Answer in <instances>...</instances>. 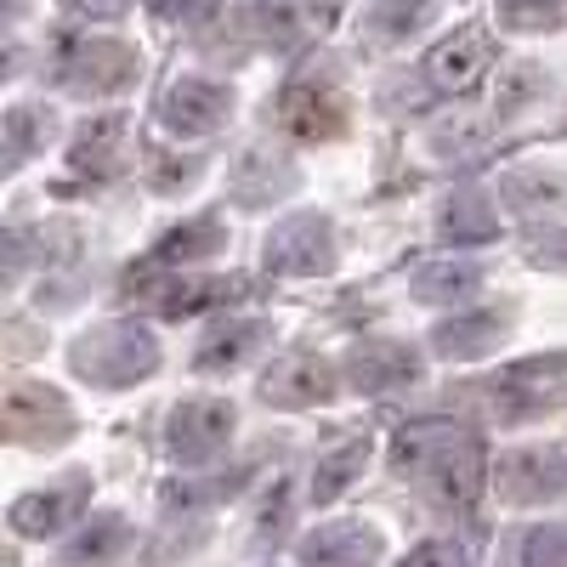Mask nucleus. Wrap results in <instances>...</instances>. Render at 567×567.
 <instances>
[{
  "mask_svg": "<svg viewBox=\"0 0 567 567\" xmlns=\"http://www.w3.org/2000/svg\"><path fill=\"white\" fill-rule=\"evenodd\" d=\"M499 199L523 216H561L567 210V159L511 165L505 182H499Z\"/></svg>",
  "mask_w": 567,
  "mask_h": 567,
  "instance_id": "obj_22",
  "label": "nucleus"
},
{
  "mask_svg": "<svg viewBox=\"0 0 567 567\" xmlns=\"http://www.w3.org/2000/svg\"><path fill=\"white\" fill-rule=\"evenodd\" d=\"M69 7H74V12H85V18H120V12L131 7V0H69Z\"/></svg>",
  "mask_w": 567,
  "mask_h": 567,
  "instance_id": "obj_37",
  "label": "nucleus"
},
{
  "mask_svg": "<svg viewBox=\"0 0 567 567\" xmlns=\"http://www.w3.org/2000/svg\"><path fill=\"white\" fill-rule=\"evenodd\" d=\"M505 567H567V523H528L505 545Z\"/></svg>",
  "mask_w": 567,
  "mask_h": 567,
  "instance_id": "obj_30",
  "label": "nucleus"
},
{
  "mask_svg": "<svg viewBox=\"0 0 567 567\" xmlns=\"http://www.w3.org/2000/svg\"><path fill=\"white\" fill-rule=\"evenodd\" d=\"M131 523L120 511H97V516H85V523L63 539L58 550V567H114L125 550H131Z\"/></svg>",
  "mask_w": 567,
  "mask_h": 567,
  "instance_id": "obj_24",
  "label": "nucleus"
},
{
  "mask_svg": "<svg viewBox=\"0 0 567 567\" xmlns=\"http://www.w3.org/2000/svg\"><path fill=\"white\" fill-rule=\"evenodd\" d=\"M381 556H386V534L374 523H358V516L318 523L312 534L296 539V561L301 567H374Z\"/></svg>",
  "mask_w": 567,
  "mask_h": 567,
  "instance_id": "obj_17",
  "label": "nucleus"
},
{
  "mask_svg": "<svg viewBox=\"0 0 567 567\" xmlns=\"http://www.w3.org/2000/svg\"><path fill=\"white\" fill-rule=\"evenodd\" d=\"M494 58H499V45H494L488 23H460L454 34H443L432 52H425L420 74L437 97H471V91L488 80Z\"/></svg>",
  "mask_w": 567,
  "mask_h": 567,
  "instance_id": "obj_10",
  "label": "nucleus"
},
{
  "mask_svg": "<svg viewBox=\"0 0 567 567\" xmlns=\"http://www.w3.org/2000/svg\"><path fill=\"white\" fill-rule=\"evenodd\" d=\"M233 432H239V409L227 398H182L171 414H165V454L182 465V471H205L227 454Z\"/></svg>",
  "mask_w": 567,
  "mask_h": 567,
  "instance_id": "obj_5",
  "label": "nucleus"
},
{
  "mask_svg": "<svg viewBox=\"0 0 567 567\" xmlns=\"http://www.w3.org/2000/svg\"><path fill=\"white\" fill-rule=\"evenodd\" d=\"M483 290V267L471 256H443V261H425L414 278H409V296L425 301V307H465L471 296Z\"/></svg>",
  "mask_w": 567,
  "mask_h": 567,
  "instance_id": "obj_26",
  "label": "nucleus"
},
{
  "mask_svg": "<svg viewBox=\"0 0 567 567\" xmlns=\"http://www.w3.org/2000/svg\"><path fill=\"white\" fill-rule=\"evenodd\" d=\"M437 23V0H369V12L358 23L363 52H392V45L414 40Z\"/></svg>",
  "mask_w": 567,
  "mask_h": 567,
  "instance_id": "obj_23",
  "label": "nucleus"
},
{
  "mask_svg": "<svg viewBox=\"0 0 567 567\" xmlns=\"http://www.w3.org/2000/svg\"><path fill=\"white\" fill-rule=\"evenodd\" d=\"M261 267L272 278H329L341 267V233L336 216L323 210H296L272 221V233L261 239Z\"/></svg>",
  "mask_w": 567,
  "mask_h": 567,
  "instance_id": "obj_3",
  "label": "nucleus"
},
{
  "mask_svg": "<svg viewBox=\"0 0 567 567\" xmlns=\"http://www.w3.org/2000/svg\"><path fill=\"white\" fill-rule=\"evenodd\" d=\"M403 567H471V550L454 545V539H420L403 556Z\"/></svg>",
  "mask_w": 567,
  "mask_h": 567,
  "instance_id": "obj_35",
  "label": "nucleus"
},
{
  "mask_svg": "<svg viewBox=\"0 0 567 567\" xmlns=\"http://www.w3.org/2000/svg\"><path fill=\"white\" fill-rule=\"evenodd\" d=\"M290 523H296V483H290V477H272V483H267V494L256 499L250 539L267 550V545H278L284 534H290Z\"/></svg>",
  "mask_w": 567,
  "mask_h": 567,
  "instance_id": "obj_31",
  "label": "nucleus"
},
{
  "mask_svg": "<svg viewBox=\"0 0 567 567\" xmlns=\"http://www.w3.org/2000/svg\"><path fill=\"white\" fill-rule=\"evenodd\" d=\"M341 374L358 398H392V392H409L420 386L425 374V352L409 347V341H358L347 358H341Z\"/></svg>",
  "mask_w": 567,
  "mask_h": 567,
  "instance_id": "obj_13",
  "label": "nucleus"
},
{
  "mask_svg": "<svg viewBox=\"0 0 567 567\" xmlns=\"http://www.w3.org/2000/svg\"><path fill=\"white\" fill-rule=\"evenodd\" d=\"M296 187H301V171L284 159V154L261 148V142L227 165V199L245 205V210H272L278 199H290Z\"/></svg>",
  "mask_w": 567,
  "mask_h": 567,
  "instance_id": "obj_19",
  "label": "nucleus"
},
{
  "mask_svg": "<svg viewBox=\"0 0 567 567\" xmlns=\"http://www.w3.org/2000/svg\"><path fill=\"white\" fill-rule=\"evenodd\" d=\"M159 341L148 323L136 318H114V323H97L69 347V369L80 374L85 386L97 392H125V386H142L159 374Z\"/></svg>",
  "mask_w": 567,
  "mask_h": 567,
  "instance_id": "obj_2",
  "label": "nucleus"
},
{
  "mask_svg": "<svg viewBox=\"0 0 567 567\" xmlns=\"http://www.w3.org/2000/svg\"><path fill=\"white\" fill-rule=\"evenodd\" d=\"M142 74V58L125 40L109 34H80L69 40V52L58 58V80L63 91H80V97H109V91H125Z\"/></svg>",
  "mask_w": 567,
  "mask_h": 567,
  "instance_id": "obj_11",
  "label": "nucleus"
},
{
  "mask_svg": "<svg viewBox=\"0 0 567 567\" xmlns=\"http://www.w3.org/2000/svg\"><path fill=\"white\" fill-rule=\"evenodd\" d=\"M392 477L414 483L437 511L471 516L494 477L483 437L460 420H409L403 432L392 437Z\"/></svg>",
  "mask_w": 567,
  "mask_h": 567,
  "instance_id": "obj_1",
  "label": "nucleus"
},
{
  "mask_svg": "<svg viewBox=\"0 0 567 567\" xmlns=\"http://www.w3.org/2000/svg\"><path fill=\"white\" fill-rule=\"evenodd\" d=\"M511 329H516V318L505 307H460V312L432 323L425 347H432L437 358H449V363H471V358L499 352L511 341Z\"/></svg>",
  "mask_w": 567,
  "mask_h": 567,
  "instance_id": "obj_16",
  "label": "nucleus"
},
{
  "mask_svg": "<svg viewBox=\"0 0 567 567\" xmlns=\"http://www.w3.org/2000/svg\"><path fill=\"white\" fill-rule=\"evenodd\" d=\"M221 250H227V221L221 216H187L182 227L154 239V250L142 256V272H194L199 261H216Z\"/></svg>",
  "mask_w": 567,
  "mask_h": 567,
  "instance_id": "obj_21",
  "label": "nucleus"
},
{
  "mask_svg": "<svg viewBox=\"0 0 567 567\" xmlns=\"http://www.w3.org/2000/svg\"><path fill=\"white\" fill-rule=\"evenodd\" d=\"M52 109L45 103H12L7 109V125H0V165L7 171H23L45 142H52Z\"/></svg>",
  "mask_w": 567,
  "mask_h": 567,
  "instance_id": "obj_29",
  "label": "nucleus"
},
{
  "mask_svg": "<svg viewBox=\"0 0 567 567\" xmlns=\"http://www.w3.org/2000/svg\"><path fill=\"white\" fill-rule=\"evenodd\" d=\"M347 386V374L341 363H329L323 352H284L261 369V403L267 409H284V414H301V409H323V403H336Z\"/></svg>",
  "mask_w": 567,
  "mask_h": 567,
  "instance_id": "obj_9",
  "label": "nucleus"
},
{
  "mask_svg": "<svg viewBox=\"0 0 567 567\" xmlns=\"http://www.w3.org/2000/svg\"><path fill=\"white\" fill-rule=\"evenodd\" d=\"M336 7H318V0H245V34H256V45L267 52H296L301 40L323 34Z\"/></svg>",
  "mask_w": 567,
  "mask_h": 567,
  "instance_id": "obj_18",
  "label": "nucleus"
},
{
  "mask_svg": "<svg viewBox=\"0 0 567 567\" xmlns=\"http://www.w3.org/2000/svg\"><path fill=\"white\" fill-rule=\"evenodd\" d=\"M142 7H148L154 23H165L176 34H199L221 18V0H142Z\"/></svg>",
  "mask_w": 567,
  "mask_h": 567,
  "instance_id": "obj_33",
  "label": "nucleus"
},
{
  "mask_svg": "<svg viewBox=\"0 0 567 567\" xmlns=\"http://www.w3.org/2000/svg\"><path fill=\"white\" fill-rule=\"evenodd\" d=\"M278 125L296 142H336L352 125V103L336 74H296L278 91Z\"/></svg>",
  "mask_w": 567,
  "mask_h": 567,
  "instance_id": "obj_6",
  "label": "nucleus"
},
{
  "mask_svg": "<svg viewBox=\"0 0 567 567\" xmlns=\"http://www.w3.org/2000/svg\"><path fill=\"white\" fill-rule=\"evenodd\" d=\"M494 23L511 34H556L567 23V0H494Z\"/></svg>",
  "mask_w": 567,
  "mask_h": 567,
  "instance_id": "obj_32",
  "label": "nucleus"
},
{
  "mask_svg": "<svg viewBox=\"0 0 567 567\" xmlns=\"http://www.w3.org/2000/svg\"><path fill=\"white\" fill-rule=\"evenodd\" d=\"M125 114L120 109H109V114H91L80 131H74V142H69V171L80 176V182H103L109 171H114V159H120V148H125Z\"/></svg>",
  "mask_w": 567,
  "mask_h": 567,
  "instance_id": "obj_25",
  "label": "nucleus"
},
{
  "mask_svg": "<svg viewBox=\"0 0 567 567\" xmlns=\"http://www.w3.org/2000/svg\"><path fill=\"white\" fill-rule=\"evenodd\" d=\"M227 114H233V85L205 80V74L171 80V91L159 97V125H165V136H176V142H205V136H216V131L227 125Z\"/></svg>",
  "mask_w": 567,
  "mask_h": 567,
  "instance_id": "obj_12",
  "label": "nucleus"
},
{
  "mask_svg": "<svg viewBox=\"0 0 567 567\" xmlns=\"http://www.w3.org/2000/svg\"><path fill=\"white\" fill-rule=\"evenodd\" d=\"M369 454H374L369 432H352V437H341L336 449H323V454H318V465H312L307 499H312V505H336V499H341V494H347V488L363 477Z\"/></svg>",
  "mask_w": 567,
  "mask_h": 567,
  "instance_id": "obj_27",
  "label": "nucleus"
},
{
  "mask_svg": "<svg viewBox=\"0 0 567 567\" xmlns=\"http://www.w3.org/2000/svg\"><path fill=\"white\" fill-rule=\"evenodd\" d=\"M0 414H7V437L23 443V449H52V443H63L74 432L69 398L58 386H45V381H12Z\"/></svg>",
  "mask_w": 567,
  "mask_h": 567,
  "instance_id": "obj_14",
  "label": "nucleus"
},
{
  "mask_svg": "<svg viewBox=\"0 0 567 567\" xmlns=\"http://www.w3.org/2000/svg\"><path fill=\"white\" fill-rule=\"evenodd\" d=\"M477 392L488 398V409L499 420H534L545 409H567V347L505 363L494 381H483Z\"/></svg>",
  "mask_w": 567,
  "mask_h": 567,
  "instance_id": "obj_4",
  "label": "nucleus"
},
{
  "mask_svg": "<svg viewBox=\"0 0 567 567\" xmlns=\"http://www.w3.org/2000/svg\"><path fill=\"white\" fill-rule=\"evenodd\" d=\"M85 505H91V471H63V477L18 494L7 523L23 539H69L85 523Z\"/></svg>",
  "mask_w": 567,
  "mask_h": 567,
  "instance_id": "obj_7",
  "label": "nucleus"
},
{
  "mask_svg": "<svg viewBox=\"0 0 567 567\" xmlns=\"http://www.w3.org/2000/svg\"><path fill=\"white\" fill-rule=\"evenodd\" d=\"M233 296H245L239 278H216V272H148L136 284V307H148L159 318H194L205 307H227Z\"/></svg>",
  "mask_w": 567,
  "mask_h": 567,
  "instance_id": "obj_15",
  "label": "nucleus"
},
{
  "mask_svg": "<svg viewBox=\"0 0 567 567\" xmlns=\"http://www.w3.org/2000/svg\"><path fill=\"white\" fill-rule=\"evenodd\" d=\"M272 341V323L256 318V312H227L216 318L199 347H194V374H233V369H245L261 347Z\"/></svg>",
  "mask_w": 567,
  "mask_h": 567,
  "instance_id": "obj_20",
  "label": "nucleus"
},
{
  "mask_svg": "<svg viewBox=\"0 0 567 567\" xmlns=\"http://www.w3.org/2000/svg\"><path fill=\"white\" fill-rule=\"evenodd\" d=\"M545 80H550V74H545L539 63H511V69H505V91H499L494 114H499V120H511V114L523 109V103H534V97H539V91H545Z\"/></svg>",
  "mask_w": 567,
  "mask_h": 567,
  "instance_id": "obj_34",
  "label": "nucleus"
},
{
  "mask_svg": "<svg viewBox=\"0 0 567 567\" xmlns=\"http://www.w3.org/2000/svg\"><path fill=\"white\" fill-rule=\"evenodd\" d=\"M534 261H539V267H545V261H550V267H567V233H550V239H539V245H534Z\"/></svg>",
  "mask_w": 567,
  "mask_h": 567,
  "instance_id": "obj_36",
  "label": "nucleus"
},
{
  "mask_svg": "<svg viewBox=\"0 0 567 567\" xmlns=\"http://www.w3.org/2000/svg\"><path fill=\"white\" fill-rule=\"evenodd\" d=\"M488 488L516 505V511H534L567 494V449L561 443H523V449H505L494 460V477Z\"/></svg>",
  "mask_w": 567,
  "mask_h": 567,
  "instance_id": "obj_8",
  "label": "nucleus"
},
{
  "mask_svg": "<svg viewBox=\"0 0 567 567\" xmlns=\"http://www.w3.org/2000/svg\"><path fill=\"white\" fill-rule=\"evenodd\" d=\"M437 233H443V245H454V250L494 245L499 239V205L488 194H477V187H460V194L443 205V216H437Z\"/></svg>",
  "mask_w": 567,
  "mask_h": 567,
  "instance_id": "obj_28",
  "label": "nucleus"
}]
</instances>
